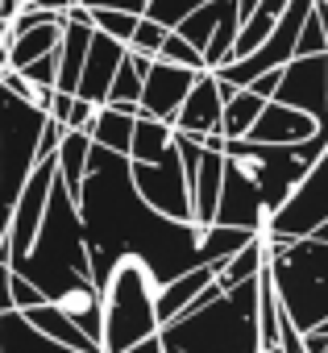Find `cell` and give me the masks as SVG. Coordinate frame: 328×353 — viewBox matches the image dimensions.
Here are the masks:
<instances>
[{"label": "cell", "mask_w": 328, "mask_h": 353, "mask_svg": "<svg viewBox=\"0 0 328 353\" xmlns=\"http://www.w3.org/2000/svg\"><path fill=\"white\" fill-rule=\"evenodd\" d=\"M79 221L88 237V279L100 291L116 258H137L158 287L183 270L208 266L204 262V233L208 225L158 216L129 179V158L104 145H88V170L79 188Z\"/></svg>", "instance_id": "6da1fadb"}, {"label": "cell", "mask_w": 328, "mask_h": 353, "mask_svg": "<svg viewBox=\"0 0 328 353\" xmlns=\"http://www.w3.org/2000/svg\"><path fill=\"white\" fill-rule=\"evenodd\" d=\"M324 145H328V121L316 125V133L299 145H262L249 137L225 141L221 150L225 174H221V200L212 225L258 233L283 208V200L303 179V170L320 158Z\"/></svg>", "instance_id": "7a4b0ae2"}, {"label": "cell", "mask_w": 328, "mask_h": 353, "mask_svg": "<svg viewBox=\"0 0 328 353\" xmlns=\"http://www.w3.org/2000/svg\"><path fill=\"white\" fill-rule=\"evenodd\" d=\"M9 266H13V274H21L25 283H34L42 291V299H59L63 291H71L75 283L88 279L83 221H79L75 200L63 192L59 174H54V188H50V200H46V212H42V225H38L30 250L21 258H13Z\"/></svg>", "instance_id": "3957f363"}, {"label": "cell", "mask_w": 328, "mask_h": 353, "mask_svg": "<svg viewBox=\"0 0 328 353\" xmlns=\"http://www.w3.org/2000/svg\"><path fill=\"white\" fill-rule=\"evenodd\" d=\"M262 274V270H258ZM258 274L212 303L162 324V353H262L258 345Z\"/></svg>", "instance_id": "277c9868"}, {"label": "cell", "mask_w": 328, "mask_h": 353, "mask_svg": "<svg viewBox=\"0 0 328 353\" xmlns=\"http://www.w3.org/2000/svg\"><path fill=\"white\" fill-rule=\"evenodd\" d=\"M266 270H270L283 316L299 332H311L328 320V241H316V237L274 241V237H266Z\"/></svg>", "instance_id": "5b68a950"}, {"label": "cell", "mask_w": 328, "mask_h": 353, "mask_svg": "<svg viewBox=\"0 0 328 353\" xmlns=\"http://www.w3.org/2000/svg\"><path fill=\"white\" fill-rule=\"evenodd\" d=\"M158 279L137 258H116L108 283L100 287V353H125L129 345L158 332L154 320Z\"/></svg>", "instance_id": "8992f818"}, {"label": "cell", "mask_w": 328, "mask_h": 353, "mask_svg": "<svg viewBox=\"0 0 328 353\" xmlns=\"http://www.w3.org/2000/svg\"><path fill=\"white\" fill-rule=\"evenodd\" d=\"M42 129H46L42 108H34L0 88V245H5L9 216H13V204L30 179V170L38 166V158H46Z\"/></svg>", "instance_id": "52a82bcc"}, {"label": "cell", "mask_w": 328, "mask_h": 353, "mask_svg": "<svg viewBox=\"0 0 328 353\" xmlns=\"http://www.w3.org/2000/svg\"><path fill=\"white\" fill-rule=\"evenodd\" d=\"M324 221H328V145L320 150V158L303 170V179L283 200V208L258 233L274 241H299V237H311Z\"/></svg>", "instance_id": "ba28073f"}, {"label": "cell", "mask_w": 328, "mask_h": 353, "mask_svg": "<svg viewBox=\"0 0 328 353\" xmlns=\"http://www.w3.org/2000/svg\"><path fill=\"white\" fill-rule=\"evenodd\" d=\"M129 179H133V192L158 216L192 221V188H187V174L179 166V154H175V137L162 150L158 162H129Z\"/></svg>", "instance_id": "9c48e42d"}, {"label": "cell", "mask_w": 328, "mask_h": 353, "mask_svg": "<svg viewBox=\"0 0 328 353\" xmlns=\"http://www.w3.org/2000/svg\"><path fill=\"white\" fill-rule=\"evenodd\" d=\"M270 100L299 108L303 117L324 125L328 121V54H295L291 63H283L278 88Z\"/></svg>", "instance_id": "30bf717a"}, {"label": "cell", "mask_w": 328, "mask_h": 353, "mask_svg": "<svg viewBox=\"0 0 328 353\" xmlns=\"http://www.w3.org/2000/svg\"><path fill=\"white\" fill-rule=\"evenodd\" d=\"M54 174H59V170H54V154L38 158V166L30 170V179H25L17 204H13V216H9V233H5L9 262L30 250V241H34V233H38V225H42L46 200H50V188H54Z\"/></svg>", "instance_id": "8fae6325"}, {"label": "cell", "mask_w": 328, "mask_h": 353, "mask_svg": "<svg viewBox=\"0 0 328 353\" xmlns=\"http://www.w3.org/2000/svg\"><path fill=\"white\" fill-rule=\"evenodd\" d=\"M196 75L200 71H187V67H175V63H158L154 59V67L145 71V79H141V96H137V117H154V121H175V112H179V104H183V96L192 92V83H196Z\"/></svg>", "instance_id": "7c38bea8"}, {"label": "cell", "mask_w": 328, "mask_h": 353, "mask_svg": "<svg viewBox=\"0 0 328 353\" xmlns=\"http://www.w3.org/2000/svg\"><path fill=\"white\" fill-rule=\"evenodd\" d=\"M121 59H125V42H116V38L92 30V42H88V54H83V71H79L75 96L100 108L104 96H108V83H112V75H116V67H121Z\"/></svg>", "instance_id": "4fadbf2b"}, {"label": "cell", "mask_w": 328, "mask_h": 353, "mask_svg": "<svg viewBox=\"0 0 328 353\" xmlns=\"http://www.w3.org/2000/svg\"><path fill=\"white\" fill-rule=\"evenodd\" d=\"M221 108H225V100H221V92H216V75H212V71H200L196 83H192V92L183 96V104H179L171 129L200 141V137H208V133L221 129Z\"/></svg>", "instance_id": "5bb4252c"}, {"label": "cell", "mask_w": 328, "mask_h": 353, "mask_svg": "<svg viewBox=\"0 0 328 353\" xmlns=\"http://www.w3.org/2000/svg\"><path fill=\"white\" fill-rule=\"evenodd\" d=\"M311 133H316V121L311 117H303L299 108H287L278 100H266L245 137L249 141H262V145H299Z\"/></svg>", "instance_id": "9a60e30c"}, {"label": "cell", "mask_w": 328, "mask_h": 353, "mask_svg": "<svg viewBox=\"0 0 328 353\" xmlns=\"http://www.w3.org/2000/svg\"><path fill=\"white\" fill-rule=\"evenodd\" d=\"M212 279H216V266H196V270L175 274L171 283H162V287L154 291V320H158V328L171 324V320H179V316L200 299V291H204Z\"/></svg>", "instance_id": "2e32d148"}, {"label": "cell", "mask_w": 328, "mask_h": 353, "mask_svg": "<svg viewBox=\"0 0 328 353\" xmlns=\"http://www.w3.org/2000/svg\"><path fill=\"white\" fill-rule=\"evenodd\" d=\"M0 353H75L59 341H50L46 332H38L17 307L0 312Z\"/></svg>", "instance_id": "e0dca14e"}, {"label": "cell", "mask_w": 328, "mask_h": 353, "mask_svg": "<svg viewBox=\"0 0 328 353\" xmlns=\"http://www.w3.org/2000/svg\"><path fill=\"white\" fill-rule=\"evenodd\" d=\"M88 145L92 137L79 133V129H63L59 145H54V170H59V183L71 200H79V188H83V170H88Z\"/></svg>", "instance_id": "ac0fdd59"}, {"label": "cell", "mask_w": 328, "mask_h": 353, "mask_svg": "<svg viewBox=\"0 0 328 353\" xmlns=\"http://www.w3.org/2000/svg\"><path fill=\"white\" fill-rule=\"evenodd\" d=\"M88 42H92V26H79V21H63L54 92H67V96H75V83H79V71H83V54H88Z\"/></svg>", "instance_id": "d6986e66"}, {"label": "cell", "mask_w": 328, "mask_h": 353, "mask_svg": "<svg viewBox=\"0 0 328 353\" xmlns=\"http://www.w3.org/2000/svg\"><path fill=\"white\" fill-rule=\"evenodd\" d=\"M50 303H54V307H59V312H63V316H67V320L88 336V341H96V345H100V328H104V324H100V291H96L88 279H83V283H75L71 291H63V295H59V299H50Z\"/></svg>", "instance_id": "ffe728a7"}, {"label": "cell", "mask_w": 328, "mask_h": 353, "mask_svg": "<svg viewBox=\"0 0 328 353\" xmlns=\"http://www.w3.org/2000/svg\"><path fill=\"white\" fill-rule=\"evenodd\" d=\"M221 174H225V162H221V154H208L204 150V158H200V170L192 174V221L196 225H212V216H216V200H221Z\"/></svg>", "instance_id": "44dd1931"}, {"label": "cell", "mask_w": 328, "mask_h": 353, "mask_svg": "<svg viewBox=\"0 0 328 353\" xmlns=\"http://www.w3.org/2000/svg\"><path fill=\"white\" fill-rule=\"evenodd\" d=\"M21 316H25L38 332H46L50 341H59V345H67V349H75V353H100V345H96V341H88V336H83V332H79V328H75V324L54 307V303H50V299H42V303L25 307Z\"/></svg>", "instance_id": "7402d4cb"}, {"label": "cell", "mask_w": 328, "mask_h": 353, "mask_svg": "<svg viewBox=\"0 0 328 353\" xmlns=\"http://www.w3.org/2000/svg\"><path fill=\"white\" fill-rule=\"evenodd\" d=\"M59 38H63V26H54V21H50V26H34V30L9 38V46H5V63H9V71H21V67L38 63L42 54L59 50Z\"/></svg>", "instance_id": "603a6c76"}, {"label": "cell", "mask_w": 328, "mask_h": 353, "mask_svg": "<svg viewBox=\"0 0 328 353\" xmlns=\"http://www.w3.org/2000/svg\"><path fill=\"white\" fill-rule=\"evenodd\" d=\"M262 266H266V237L254 233L249 245H241L237 254H229L225 262H216V287L221 291H233L237 283H249Z\"/></svg>", "instance_id": "cb8c5ba5"}, {"label": "cell", "mask_w": 328, "mask_h": 353, "mask_svg": "<svg viewBox=\"0 0 328 353\" xmlns=\"http://www.w3.org/2000/svg\"><path fill=\"white\" fill-rule=\"evenodd\" d=\"M133 121H137V117H125L121 108L100 104V108H96V117H92V125H88V137H92L96 145H104V150H112V154H125V158H129Z\"/></svg>", "instance_id": "d4e9b609"}, {"label": "cell", "mask_w": 328, "mask_h": 353, "mask_svg": "<svg viewBox=\"0 0 328 353\" xmlns=\"http://www.w3.org/2000/svg\"><path fill=\"white\" fill-rule=\"evenodd\" d=\"M175 129L167 121H154V117H137L133 121V137H129V162H158L162 150L171 145Z\"/></svg>", "instance_id": "484cf974"}, {"label": "cell", "mask_w": 328, "mask_h": 353, "mask_svg": "<svg viewBox=\"0 0 328 353\" xmlns=\"http://www.w3.org/2000/svg\"><path fill=\"white\" fill-rule=\"evenodd\" d=\"M262 104H266L262 96H254L249 88H241L233 100H225V108H221V129H216V133H221L225 141H241V137L249 133V125L258 121Z\"/></svg>", "instance_id": "4316f807"}, {"label": "cell", "mask_w": 328, "mask_h": 353, "mask_svg": "<svg viewBox=\"0 0 328 353\" xmlns=\"http://www.w3.org/2000/svg\"><path fill=\"white\" fill-rule=\"evenodd\" d=\"M278 320H283V307H278L270 270L262 266V274H258V345L262 349H274L278 345Z\"/></svg>", "instance_id": "83f0119b"}, {"label": "cell", "mask_w": 328, "mask_h": 353, "mask_svg": "<svg viewBox=\"0 0 328 353\" xmlns=\"http://www.w3.org/2000/svg\"><path fill=\"white\" fill-rule=\"evenodd\" d=\"M158 63H175V67H187V71H208L204 67V54L196 50V46H187L175 30L167 34V38H162V46H158V54H154Z\"/></svg>", "instance_id": "f1b7e54d"}, {"label": "cell", "mask_w": 328, "mask_h": 353, "mask_svg": "<svg viewBox=\"0 0 328 353\" xmlns=\"http://www.w3.org/2000/svg\"><path fill=\"white\" fill-rule=\"evenodd\" d=\"M92 30H100V34H108V38H116V42L129 46V38L137 30V13H125V9H92Z\"/></svg>", "instance_id": "f546056e"}, {"label": "cell", "mask_w": 328, "mask_h": 353, "mask_svg": "<svg viewBox=\"0 0 328 353\" xmlns=\"http://www.w3.org/2000/svg\"><path fill=\"white\" fill-rule=\"evenodd\" d=\"M200 5H208V0H150L141 17H150V21H158V26H167V30H175V26H179L192 9H200Z\"/></svg>", "instance_id": "4dcf8cb0"}, {"label": "cell", "mask_w": 328, "mask_h": 353, "mask_svg": "<svg viewBox=\"0 0 328 353\" xmlns=\"http://www.w3.org/2000/svg\"><path fill=\"white\" fill-rule=\"evenodd\" d=\"M137 96H141V75L129 67V59H121V67H116V75L108 83L104 104H137Z\"/></svg>", "instance_id": "1f68e13d"}, {"label": "cell", "mask_w": 328, "mask_h": 353, "mask_svg": "<svg viewBox=\"0 0 328 353\" xmlns=\"http://www.w3.org/2000/svg\"><path fill=\"white\" fill-rule=\"evenodd\" d=\"M167 34H171L167 26H158V21H150V17H137V30H133V38H129V50H141V54L154 59Z\"/></svg>", "instance_id": "d6a6232c"}, {"label": "cell", "mask_w": 328, "mask_h": 353, "mask_svg": "<svg viewBox=\"0 0 328 353\" xmlns=\"http://www.w3.org/2000/svg\"><path fill=\"white\" fill-rule=\"evenodd\" d=\"M17 75H21V79H30L34 88H54V75H59V50H50V54H42L38 63H30V67H21Z\"/></svg>", "instance_id": "836d02e7"}, {"label": "cell", "mask_w": 328, "mask_h": 353, "mask_svg": "<svg viewBox=\"0 0 328 353\" xmlns=\"http://www.w3.org/2000/svg\"><path fill=\"white\" fill-rule=\"evenodd\" d=\"M175 154H179V166H183L187 183H192V174L200 170V158H204V145L196 137H187V133H175Z\"/></svg>", "instance_id": "e575fe53"}, {"label": "cell", "mask_w": 328, "mask_h": 353, "mask_svg": "<svg viewBox=\"0 0 328 353\" xmlns=\"http://www.w3.org/2000/svg\"><path fill=\"white\" fill-rule=\"evenodd\" d=\"M9 295H13V307H17V312H25V307L42 303V291H38L34 283H25L21 274H13V279H9Z\"/></svg>", "instance_id": "d590c367"}, {"label": "cell", "mask_w": 328, "mask_h": 353, "mask_svg": "<svg viewBox=\"0 0 328 353\" xmlns=\"http://www.w3.org/2000/svg\"><path fill=\"white\" fill-rule=\"evenodd\" d=\"M92 117H96V104H88V100H71V108H67V121H63V129H79V133H88V125H92Z\"/></svg>", "instance_id": "8d00e7d4"}, {"label": "cell", "mask_w": 328, "mask_h": 353, "mask_svg": "<svg viewBox=\"0 0 328 353\" xmlns=\"http://www.w3.org/2000/svg\"><path fill=\"white\" fill-rule=\"evenodd\" d=\"M278 71H283V67H278ZM278 71L258 75V79L249 83V92H254V96H262V100H270V96H274V88H278Z\"/></svg>", "instance_id": "74e56055"}, {"label": "cell", "mask_w": 328, "mask_h": 353, "mask_svg": "<svg viewBox=\"0 0 328 353\" xmlns=\"http://www.w3.org/2000/svg\"><path fill=\"white\" fill-rule=\"evenodd\" d=\"M21 5H25V9H38V13H59V17H63L75 0H21Z\"/></svg>", "instance_id": "f35d334b"}, {"label": "cell", "mask_w": 328, "mask_h": 353, "mask_svg": "<svg viewBox=\"0 0 328 353\" xmlns=\"http://www.w3.org/2000/svg\"><path fill=\"white\" fill-rule=\"evenodd\" d=\"M9 279H13V266L0 258V312H13V295H9Z\"/></svg>", "instance_id": "ab89813d"}, {"label": "cell", "mask_w": 328, "mask_h": 353, "mask_svg": "<svg viewBox=\"0 0 328 353\" xmlns=\"http://www.w3.org/2000/svg\"><path fill=\"white\" fill-rule=\"evenodd\" d=\"M145 5H150V0H108L104 9H125V13H137V17H141V13H145Z\"/></svg>", "instance_id": "60d3db41"}, {"label": "cell", "mask_w": 328, "mask_h": 353, "mask_svg": "<svg viewBox=\"0 0 328 353\" xmlns=\"http://www.w3.org/2000/svg\"><path fill=\"white\" fill-rule=\"evenodd\" d=\"M125 353H162V341H158V332H154V336H145V341H137V345H129Z\"/></svg>", "instance_id": "b9f144b4"}, {"label": "cell", "mask_w": 328, "mask_h": 353, "mask_svg": "<svg viewBox=\"0 0 328 353\" xmlns=\"http://www.w3.org/2000/svg\"><path fill=\"white\" fill-rule=\"evenodd\" d=\"M75 5H79V9H104L108 0H75Z\"/></svg>", "instance_id": "7bdbcfd3"}, {"label": "cell", "mask_w": 328, "mask_h": 353, "mask_svg": "<svg viewBox=\"0 0 328 353\" xmlns=\"http://www.w3.org/2000/svg\"><path fill=\"white\" fill-rule=\"evenodd\" d=\"M9 46V21H0V50Z\"/></svg>", "instance_id": "ee69618b"}, {"label": "cell", "mask_w": 328, "mask_h": 353, "mask_svg": "<svg viewBox=\"0 0 328 353\" xmlns=\"http://www.w3.org/2000/svg\"><path fill=\"white\" fill-rule=\"evenodd\" d=\"M311 237H316V241H328V221H324V225H320V229H316Z\"/></svg>", "instance_id": "f6af8a7d"}, {"label": "cell", "mask_w": 328, "mask_h": 353, "mask_svg": "<svg viewBox=\"0 0 328 353\" xmlns=\"http://www.w3.org/2000/svg\"><path fill=\"white\" fill-rule=\"evenodd\" d=\"M262 353H283V349H262Z\"/></svg>", "instance_id": "bcb514c9"}]
</instances>
